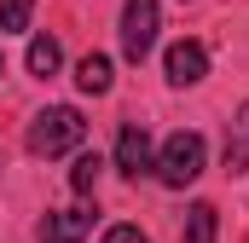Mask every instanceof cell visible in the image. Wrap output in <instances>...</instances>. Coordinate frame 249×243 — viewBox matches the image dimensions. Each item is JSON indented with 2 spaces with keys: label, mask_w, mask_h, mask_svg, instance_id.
I'll use <instances>...</instances> for the list:
<instances>
[{
  "label": "cell",
  "mask_w": 249,
  "mask_h": 243,
  "mask_svg": "<svg viewBox=\"0 0 249 243\" xmlns=\"http://www.w3.org/2000/svg\"><path fill=\"white\" fill-rule=\"evenodd\" d=\"M87 139V122L75 104H53L29 122V156H64V151H81Z\"/></svg>",
  "instance_id": "1"
},
{
  "label": "cell",
  "mask_w": 249,
  "mask_h": 243,
  "mask_svg": "<svg viewBox=\"0 0 249 243\" xmlns=\"http://www.w3.org/2000/svg\"><path fill=\"white\" fill-rule=\"evenodd\" d=\"M203 162H209V145H203V133H168V145H162V156H157V180L162 185H191L197 174H203Z\"/></svg>",
  "instance_id": "2"
},
{
  "label": "cell",
  "mask_w": 249,
  "mask_h": 243,
  "mask_svg": "<svg viewBox=\"0 0 249 243\" xmlns=\"http://www.w3.org/2000/svg\"><path fill=\"white\" fill-rule=\"evenodd\" d=\"M157 23H162L157 0H127V6H122V52H127V64H145V58H151Z\"/></svg>",
  "instance_id": "3"
},
{
  "label": "cell",
  "mask_w": 249,
  "mask_h": 243,
  "mask_svg": "<svg viewBox=\"0 0 249 243\" xmlns=\"http://www.w3.org/2000/svg\"><path fill=\"white\" fill-rule=\"evenodd\" d=\"M116 168H122L127 180H139V174L157 168V156H151V133H145L139 122H122V133H116Z\"/></svg>",
  "instance_id": "4"
},
{
  "label": "cell",
  "mask_w": 249,
  "mask_h": 243,
  "mask_svg": "<svg viewBox=\"0 0 249 243\" xmlns=\"http://www.w3.org/2000/svg\"><path fill=\"white\" fill-rule=\"evenodd\" d=\"M203 75H209L203 41H174V47H168V81H174V87H197Z\"/></svg>",
  "instance_id": "5"
},
{
  "label": "cell",
  "mask_w": 249,
  "mask_h": 243,
  "mask_svg": "<svg viewBox=\"0 0 249 243\" xmlns=\"http://www.w3.org/2000/svg\"><path fill=\"white\" fill-rule=\"evenodd\" d=\"M87 232H93V214L87 208H58V214L41 220V243H81Z\"/></svg>",
  "instance_id": "6"
},
{
  "label": "cell",
  "mask_w": 249,
  "mask_h": 243,
  "mask_svg": "<svg viewBox=\"0 0 249 243\" xmlns=\"http://www.w3.org/2000/svg\"><path fill=\"white\" fill-rule=\"evenodd\" d=\"M75 87H81V93H93V99H99V93H110V58H105V52H87V58L75 64Z\"/></svg>",
  "instance_id": "7"
},
{
  "label": "cell",
  "mask_w": 249,
  "mask_h": 243,
  "mask_svg": "<svg viewBox=\"0 0 249 243\" xmlns=\"http://www.w3.org/2000/svg\"><path fill=\"white\" fill-rule=\"evenodd\" d=\"M226 168L232 174L249 168V99H244V110H238V122H232V133H226Z\"/></svg>",
  "instance_id": "8"
},
{
  "label": "cell",
  "mask_w": 249,
  "mask_h": 243,
  "mask_svg": "<svg viewBox=\"0 0 249 243\" xmlns=\"http://www.w3.org/2000/svg\"><path fill=\"white\" fill-rule=\"evenodd\" d=\"M180 243H214V203H191V208H186Z\"/></svg>",
  "instance_id": "9"
},
{
  "label": "cell",
  "mask_w": 249,
  "mask_h": 243,
  "mask_svg": "<svg viewBox=\"0 0 249 243\" xmlns=\"http://www.w3.org/2000/svg\"><path fill=\"white\" fill-rule=\"evenodd\" d=\"M58 64H64V52H58L53 35H35V41H29V69H35V75H53Z\"/></svg>",
  "instance_id": "10"
},
{
  "label": "cell",
  "mask_w": 249,
  "mask_h": 243,
  "mask_svg": "<svg viewBox=\"0 0 249 243\" xmlns=\"http://www.w3.org/2000/svg\"><path fill=\"white\" fill-rule=\"evenodd\" d=\"M29 12H35V0H0V35L6 29H29Z\"/></svg>",
  "instance_id": "11"
},
{
  "label": "cell",
  "mask_w": 249,
  "mask_h": 243,
  "mask_svg": "<svg viewBox=\"0 0 249 243\" xmlns=\"http://www.w3.org/2000/svg\"><path fill=\"white\" fill-rule=\"evenodd\" d=\"M70 185L87 197V191L99 185V156H75V168H70Z\"/></svg>",
  "instance_id": "12"
},
{
  "label": "cell",
  "mask_w": 249,
  "mask_h": 243,
  "mask_svg": "<svg viewBox=\"0 0 249 243\" xmlns=\"http://www.w3.org/2000/svg\"><path fill=\"white\" fill-rule=\"evenodd\" d=\"M105 243H151V238H145L139 226H110V232H105Z\"/></svg>",
  "instance_id": "13"
},
{
  "label": "cell",
  "mask_w": 249,
  "mask_h": 243,
  "mask_svg": "<svg viewBox=\"0 0 249 243\" xmlns=\"http://www.w3.org/2000/svg\"><path fill=\"white\" fill-rule=\"evenodd\" d=\"M0 75H6V58H0Z\"/></svg>",
  "instance_id": "14"
}]
</instances>
